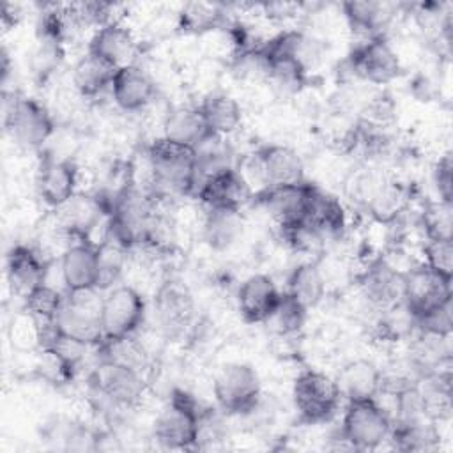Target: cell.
Returning a JSON list of instances; mask_svg holds the SVG:
<instances>
[{"instance_id": "4fadbf2b", "label": "cell", "mask_w": 453, "mask_h": 453, "mask_svg": "<svg viewBox=\"0 0 453 453\" xmlns=\"http://www.w3.org/2000/svg\"><path fill=\"white\" fill-rule=\"evenodd\" d=\"M57 211V223L60 230L76 241L90 239L96 226L108 218L111 203L104 193H80L76 191Z\"/></svg>"}, {"instance_id": "44dd1931", "label": "cell", "mask_w": 453, "mask_h": 453, "mask_svg": "<svg viewBox=\"0 0 453 453\" xmlns=\"http://www.w3.org/2000/svg\"><path fill=\"white\" fill-rule=\"evenodd\" d=\"M111 97L124 111H138L149 106L156 96V83L138 64L119 67L110 87Z\"/></svg>"}, {"instance_id": "603a6c76", "label": "cell", "mask_w": 453, "mask_h": 453, "mask_svg": "<svg viewBox=\"0 0 453 453\" xmlns=\"http://www.w3.org/2000/svg\"><path fill=\"white\" fill-rule=\"evenodd\" d=\"M50 264L32 246L16 244L9 250L5 260V273L11 287L23 296L34 287L46 281Z\"/></svg>"}, {"instance_id": "9c48e42d", "label": "cell", "mask_w": 453, "mask_h": 453, "mask_svg": "<svg viewBox=\"0 0 453 453\" xmlns=\"http://www.w3.org/2000/svg\"><path fill=\"white\" fill-rule=\"evenodd\" d=\"M143 319L145 301L142 294L129 285L111 287L103 297V342L133 336L143 324Z\"/></svg>"}, {"instance_id": "e0dca14e", "label": "cell", "mask_w": 453, "mask_h": 453, "mask_svg": "<svg viewBox=\"0 0 453 453\" xmlns=\"http://www.w3.org/2000/svg\"><path fill=\"white\" fill-rule=\"evenodd\" d=\"M154 313L166 334H180L195 317V299L186 285L168 280L154 296Z\"/></svg>"}, {"instance_id": "9a60e30c", "label": "cell", "mask_w": 453, "mask_h": 453, "mask_svg": "<svg viewBox=\"0 0 453 453\" xmlns=\"http://www.w3.org/2000/svg\"><path fill=\"white\" fill-rule=\"evenodd\" d=\"M357 285L361 296L377 311H384L402 303L403 273L384 258L372 260L359 274Z\"/></svg>"}, {"instance_id": "6da1fadb", "label": "cell", "mask_w": 453, "mask_h": 453, "mask_svg": "<svg viewBox=\"0 0 453 453\" xmlns=\"http://www.w3.org/2000/svg\"><path fill=\"white\" fill-rule=\"evenodd\" d=\"M147 161L150 168L149 191L157 202L195 195L196 152L193 147L159 136L149 145Z\"/></svg>"}, {"instance_id": "b9f144b4", "label": "cell", "mask_w": 453, "mask_h": 453, "mask_svg": "<svg viewBox=\"0 0 453 453\" xmlns=\"http://www.w3.org/2000/svg\"><path fill=\"white\" fill-rule=\"evenodd\" d=\"M451 156L444 154L434 166V184L439 193V200L451 202Z\"/></svg>"}, {"instance_id": "484cf974", "label": "cell", "mask_w": 453, "mask_h": 453, "mask_svg": "<svg viewBox=\"0 0 453 453\" xmlns=\"http://www.w3.org/2000/svg\"><path fill=\"white\" fill-rule=\"evenodd\" d=\"M382 370H379L372 361L354 359L345 363L338 375L334 377L340 389L342 400H361L375 398L380 389Z\"/></svg>"}, {"instance_id": "83f0119b", "label": "cell", "mask_w": 453, "mask_h": 453, "mask_svg": "<svg viewBox=\"0 0 453 453\" xmlns=\"http://www.w3.org/2000/svg\"><path fill=\"white\" fill-rule=\"evenodd\" d=\"M163 136L177 143L196 149L205 138L211 136L196 106H175L163 122Z\"/></svg>"}, {"instance_id": "4dcf8cb0", "label": "cell", "mask_w": 453, "mask_h": 453, "mask_svg": "<svg viewBox=\"0 0 453 453\" xmlns=\"http://www.w3.org/2000/svg\"><path fill=\"white\" fill-rule=\"evenodd\" d=\"M115 71L113 65L87 51L73 67V85L80 96L96 97L111 87Z\"/></svg>"}, {"instance_id": "ac0fdd59", "label": "cell", "mask_w": 453, "mask_h": 453, "mask_svg": "<svg viewBox=\"0 0 453 453\" xmlns=\"http://www.w3.org/2000/svg\"><path fill=\"white\" fill-rule=\"evenodd\" d=\"M35 186L41 200L48 207L58 209L76 193L78 166L67 157L46 156L37 168Z\"/></svg>"}, {"instance_id": "7402d4cb", "label": "cell", "mask_w": 453, "mask_h": 453, "mask_svg": "<svg viewBox=\"0 0 453 453\" xmlns=\"http://www.w3.org/2000/svg\"><path fill=\"white\" fill-rule=\"evenodd\" d=\"M87 51L119 69L134 64L133 58L136 55V39L133 32L120 19H117L94 30Z\"/></svg>"}, {"instance_id": "5bb4252c", "label": "cell", "mask_w": 453, "mask_h": 453, "mask_svg": "<svg viewBox=\"0 0 453 453\" xmlns=\"http://www.w3.org/2000/svg\"><path fill=\"white\" fill-rule=\"evenodd\" d=\"M253 188L235 166L223 168L205 177L195 191V196L203 203L205 209L223 211H241L253 200Z\"/></svg>"}, {"instance_id": "52a82bcc", "label": "cell", "mask_w": 453, "mask_h": 453, "mask_svg": "<svg viewBox=\"0 0 453 453\" xmlns=\"http://www.w3.org/2000/svg\"><path fill=\"white\" fill-rule=\"evenodd\" d=\"M212 393L218 407L234 416L253 412L260 403V379L246 363H228L214 377Z\"/></svg>"}, {"instance_id": "277c9868", "label": "cell", "mask_w": 453, "mask_h": 453, "mask_svg": "<svg viewBox=\"0 0 453 453\" xmlns=\"http://www.w3.org/2000/svg\"><path fill=\"white\" fill-rule=\"evenodd\" d=\"M250 186L257 184V191L267 186L294 184L304 180V165L301 156L288 145L271 143L251 154L244 166L239 168Z\"/></svg>"}, {"instance_id": "8fae6325", "label": "cell", "mask_w": 453, "mask_h": 453, "mask_svg": "<svg viewBox=\"0 0 453 453\" xmlns=\"http://www.w3.org/2000/svg\"><path fill=\"white\" fill-rule=\"evenodd\" d=\"M451 301V278L444 276L426 264L403 271L402 303L416 319L425 311Z\"/></svg>"}, {"instance_id": "30bf717a", "label": "cell", "mask_w": 453, "mask_h": 453, "mask_svg": "<svg viewBox=\"0 0 453 453\" xmlns=\"http://www.w3.org/2000/svg\"><path fill=\"white\" fill-rule=\"evenodd\" d=\"M350 73L373 85H388L402 73V62L384 35L363 39L347 58Z\"/></svg>"}, {"instance_id": "f546056e", "label": "cell", "mask_w": 453, "mask_h": 453, "mask_svg": "<svg viewBox=\"0 0 453 453\" xmlns=\"http://www.w3.org/2000/svg\"><path fill=\"white\" fill-rule=\"evenodd\" d=\"M342 9L349 27L365 39L384 35L382 30L393 18V5L382 2H345Z\"/></svg>"}, {"instance_id": "836d02e7", "label": "cell", "mask_w": 453, "mask_h": 453, "mask_svg": "<svg viewBox=\"0 0 453 453\" xmlns=\"http://www.w3.org/2000/svg\"><path fill=\"white\" fill-rule=\"evenodd\" d=\"M306 313L308 310L297 299L287 292H281L276 308L264 324L278 336H292L304 326Z\"/></svg>"}, {"instance_id": "cb8c5ba5", "label": "cell", "mask_w": 453, "mask_h": 453, "mask_svg": "<svg viewBox=\"0 0 453 453\" xmlns=\"http://www.w3.org/2000/svg\"><path fill=\"white\" fill-rule=\"evenodd\" d=\"M303 221L311 225L317 232H320L327 239V237H336L343 232L347 225V212L340 198L311 184Z\"/></svg>"}, {"instance_id": "1f68e13d", "label": "cell", "mask_w": 453, "mask_h": 453, "mask_svg": "<svg viewBox=\"0 0 453 453\" xmlns=\"http://www.w3.org/2000/svg\"><path fill=\"white\" fill-rule=\"evenodd\" d=\"M228 11L221 4H203V2H191L182 5L177 14V27L184 34L202 35L221 28L226 23Z\"/></svg>"}, {"instance_id": "8d00e7d4", "label": "cell", "mask_w": 453, "mask_h": 453, "mask_svg": "<svg viewBox=\"0 0 453 453\" xmlns=\"http://www.w3.org/2000/svg\"><path fill=\"white\" fill-rule=\"evenodd\" d=\"M126 253L127 250L115 244L113 241L104 239L99 244V281H97L99 290L110 288L113 287V283H117L124 269Z\"/></svg>"}, {"instance_id": "74e56055", "label": "cell", "mask_w": 453, "mask_h": 453, "mask_svg": "<svg viewBox=\"0 0 453 453\" xmlns=\"http://www.w3.org/2000/svg\"><path fill=\"white\" fill-rule=\"evenodd\" d=\"M414 326L418 333L439 336V338H449L453 329V315H451V301L432 308L425 311L423 315L414 319Z\"/></svg>"}, {"instance_id": "f1b7e54d", "label": "cell", "mask_w": 453, "mask_h": 453, "mask_svg": "<svg viewBox=\"0 0 453 453\" xmlns=\"http://www.w3.org/2000/svg\"><path fill=\"white\" fill-rule=\"evenodd\" d=\"M441 434L435 421L421 416L412 419L395 421L389 439L396 449L402 451H428L437 448Z\"/></svg>"}, {"instance_id": "3957f363", "label": "cell", "mask_w": 453, "mask_h": 453, "mask_svg": "<svg viewBox=\"0 0 453 453\" xmlns=\"http://www.w3.org/2000/svg\"><path fill=\"white\" fill-rule=\"evenodd\" d=\"M393 419L375 398L349 400L343 411L340 435L350 449H375L389 439Z\"/></svg>"}, {"instance_id": "5b68a950", "label": "cell", "mask_w": 453, "mask_h": 453, "mask_svg": "<svg viewBox=\"0 0 453 453\" xmlns=\"http://www.w3.org/2000/svg\"><path fill=\"white\" fill-rule=\"evenodd\" d=\"M292 400L299 419L317 425L329 421L336 414L342 395L334 377L319 370H304L294 380Z\"/></svg>"}, {"instance_id": "f35d334b", "label": "cell", "mask_w": 453, "mask_h": 453, "mask_svg": "<svg viewBox=\"0 0 453 453\" xmlns=\"http://www.w3.org/2000/svg\"><path fill=\"white\" fill-rule=\"evenodd\" d=\"M423 226L426 239H451V202L439 200L437 203H430L423 212Z\"/></svg>"}, {"instance_id": "8992f818", "label": "cell", "mask_w": 453, "mask_h": 453, "mask_svg": "<svg viewBox=\"0 0 453 453\" xmlns=\"http://www.w3.org/2000/svg\"><path fill=\"white\" fill-rule=\"evenodd\" d=\"M4 126L21 147L39 149L53 134L55 122L48 108L34 97L4 92Z\"/></svg>"}, {"instance_id": "d6a6232c", "label": "cell", "mask_w": 453, "mask_h": 453, "mask_svg": "<svg viewBox=\"0 0 453 453\" xmlns=\"http://www.w3.org/2000/svg\"><path fill=\"white\" fill-rule=\"evenodd\" d=\"M242 232L241 211L207 209L203 219V239L214 250H225L232 246Z\"/></svg>"}, {"instance_id": "ab89813d", "label": "cell", "mask_w": 453, "mask_h": 453, "mask_svg": "<svg viewBox=\"0 0 453 453\" xmlns=\"http://www.w3.org/2000/svg\"><path fill=\"white\" fill-rule=\"evenodd\" d=\"M423 264L434 271L449 276L453 274V241L451 239H426L423 246Z\"/></svg>"}, {"instance_id": "7a4b0ae2", "label": "cell", "mask_w": 453, "mask_h": 453, "mask_svg": "<svg viewBox=\"0 0 453 453\" xmlns=\"http://www.w3.org/2000/svg\"><path fill=\"white\" fill-rule=\"evenodd\" d=\"M205 409L193 393L173 389L168 407L154 421V439L168 449L198 448V418Z\"/></svg>"}, {"instance_id": "d590c367", "label": "cell", "mask_w": 453, "mask_h": 453, "mask_svg": "<svg viewBox=\"0 0 453 453\" xmlns=\"http://www.w3.org/2000/svg\"><path fill=\"white\" fill-rule=\"evenodd\" d=\"M278 228H280L281 241H285V244L290 246L294 251L301 255H310V257L320 255L326 237L306 221L301 219L294 223H285V225H278Z\"/></svg>"}, {"instance_id": "7c38bea8", "label": "cell", "mask_w": 453, "mask_h": 453, "mask_svg": "<svg viewBox=\"0 0 453 453\" xmlns=\"http://www.w3.org/2000/svg\"><path fill=\"white\" fill-rule=\"evenodd\" d=\"M92 382L99 396L122 409L136 407L145 393L142 370L115 361H101L92 375Z\"/></svg>"}, {"instance_id": "ffe728a7", "label": "cell", "mask_w": 453, "mask_h": 453, "mask_svg": "<svg viewBox=\"0 0 453 453\" xmlns=\"http://www.w3.org/2000/svg\"><path fill=\"white\" fill-rule=\"evenodd\" d=\"M281 292L265 274L248 276L237 288V310L248 324H264L276 308Z\"/></svg>"}, {"instance_id": "60d3db41", "label": "cell", "mask_w": 453, "mask_h": 453, "mask_svg": "<svg viewBox=\"0 0 453 453\" xmlns=\"http://www.w3.org/2000/svg\"><path fill=\"white\" fill-rule=\"evenodd\" d=\"M9 338L16 349H34L39 347V322L34 315L23 310L18 317L12 319L9 327Z\"/></svg>"}, {"instance_id": "d6986e66", "label": "cell", "mask_w": 453, "mask_h": 453, "mask_svg": "<svg viewBox=\"0 0 453 453\" xmlns=\"http://www.w3.org/2000/svg\"><path fill=\"white\" fill-rule=\"evenodd\" d=\"M311 184L306 180L294 184H280L267 186L253 195V202L260 205L269 216L276 221V225L301 221L306 209V200Z\"/></svg>"}, {"instance_id": "ba28073f", "label": "cell", "mask_w": 453, "mask_h": 453, "mask_svg": "<svg viewBox=\"0 0 453 453\" xmlns=\"http://www.w3.org/2000/svg\"><path fill=\"white\" fill-rule=\"evenodd\" d=\"M103 297L99 288L65 292L64 304L57 315L62 331L67 336L97 347L103 342Z\"/></svg>"}, {"instance_id": "4316f807", "label": "cell", "mask_w": 453, "mask_h": 453, "mask_svg": "<svg viewBox=\"0 0 453 453\" xmlns=\"http://www.w3.org/2000/svg\"><path fill=\"white\" fill-rule=\"evenodd\" d=\"M285 292L297 299L306 310L317 306L327 292V280L319 262L308 260L296 265L287 278Z\"/></svg>"}, {"instance_id": "e575fe53", "label": "cell", "mask_w": 453, "mask_h": 453, "mask_svg": "<svg viewBox=\"0 0 453 453\" xmlns=\"http://www.w3.org/2000/svg\"><path fill=\"white\" fill-rule=\"evenodd\" d=\"M64 297L65 294L44 281L23 296L25 311L39 320H53L64 304Z\"/></svg>"}, {"instance_id": "2e32d148", "label": "cell", "mask_w": 453, "mask_h": 453, "mask_svg": "<svg viewBox=\"0 0 453 453\" xmlns=\"http://www.w3.org/2000/svg\"><path fill=\"white\" fill-rule=\"evenodd\" d=\"M60 278L65 292L97 288L99 244L90 239L71 242L60 257Z\"/></svg>"}, {"instance_id": "d4e9b609", "label": "cell", "mask_w": 453, "mask_h": 453, "mask_svg": "<svg viewBox=\"0 0 453 453\" xmlns=\"http://www.w3.org/2000/svg\"><path fill=\"white\" fill-rule=\"evenodd\" d=\"M207 131L214 136L232 134L242 122V108L226 92H209L196 104Z\"/></svg>"}]
</instances>
